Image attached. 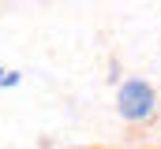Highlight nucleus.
I'll return each mask as SVG.
<instances>
[{
  "label": "nucleus",
  "mask_w": 161,
  "mask_h": 149,
  "mask_svg": "<svg viewBox=\"0 0 161 149\" xmlns=\"http://www.w3.org/2000/svg\"><path fill=\"white\" fill-rule=\"evenodd\" d=\"M158 105V93H154V86L150 82H142V78H127L120 86V93H116V108H120L124 119H146L150 112Z\"/></svg>",
  "instance_id": "nucleus-1"
},
{
  "label": "nucleus",
  "mask_w": 161,
  "mask_h": 149,
  "mask_svg": "<svg viewBox=\"0 0 161 149\" xmlns=\"http://www.w3.org/2000/svg\"><path fill=\"white\" fill-rule=\"evenodd\" d=\"M19 82V71H0V86H15Z\"/></svg>",
  "instance_id": "nucleus-2"
}]
</instances>
